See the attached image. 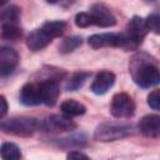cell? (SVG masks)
Listing matches in <instances>:
<instances>
[{
  "label": "cell",
  "mask_w": 160,
  "mask_h": 160,
  "mask_svg": "<svg viewBox=\"0 0 160 160\" xmlns=\"http://www.w3.org/2000/svg\"><path fill=\"white\" fill-rule=\"evenodd\" d=\"M0 154L4 160H18L21 158V151L14 142H4L1 145Z\"/></svg>",
  "instance_id": "16"
},
{
  "label": "cell",
  "mask_w": 160,
  "mask_h": 160,
  "mask_svg": "<svg viewBox=\"0 0 160 160\" xmlns=\"http://www.w3.org/2000/svg\"><path fill=\"white\" fill-rule=\"evenodd\" d=\"M6 1H8V0H0V5H4Z\"/></svg>",
  "instance_id": "28"
},
{
  "label": "cell",
  "mask_w": 160,
  "mask_h": 160,
  "mask_svg": "<svg viewBox=\"0 0 160 160\" xmlns=\"http://www.w3.org/2000/svg\"><path fill=\"white\" fill-rule=\"evenodd\" d=\"M110 112L116 119L130 118L135 112V102L126 92H118L111 99Z\"/></svg>",
  "instance_id": "4"
},
{
  "label": "cell",
  "mask_w": 160,
  "mask_h": 160,
  "mask_svg": "<svg viewBox=\"0 0 160 160\" xmlns=\"http://www.w3.org/2000/svg\"><path fill=\"white\" fill-rule=\"evenodd\" d=\"M49 4H58V2H60L61 0H46Z\"/></svg>",
  "instance_id": "27"
},
{
  "label": "cell",
  "mask_w": 160,
  "mask_h": 160,
  "mask_svg": "<svg viewBox=\"0 0 160 160\" xmlns=\"http://www.w3.org/2000/svg\"><path fill=\"white\" fill-rule=\"evenodd\" d=\"M139 130L146 138H159L160 136V115L149 114L141 118L139 121Z\"/></svg>",
  "instance_id": "10"
},
{
  "label": "cell",
  "mask_w": 160,
  "mask_h": 160,
  "mask_svg": "<svg viewBox=\"0 0 160 160\" xmlns=\"http://www.w3.org/2000/svg\"><path fill=\"white\" fill-rule=\"evenodd\" d=\"M20 102L25 106H35L39 104H42L41 99V90L39 82H28L25 84L19 95Z\"/></svg>",
  "instance_id": "9"
},
{
  "label": "cell",
  "mask_w": 160,
  "mask_h": 160,
  "mask_svg": "<svg viewBox=\"0 0 160 160\" xmlns=\"http://www.w3.org/2000/svg\"><path fill=\"white\" fill-rule=\"evenodd\" d=\"M74 129H76V122L66 114H55L42 120V130L46 131H71Z\"/></svg>",
  "instance_id": "6"
},
{
  "label": "cell",
  "mask_w": 160,
  "mask_h": 160,
  "mask_svg": "<svg viewBox=\"0 0 160 160\" xmlns=\"http://www.w3.org/2000/svg\"><path fill=\"white\" fill-rule=\"evenodd\" d=\"M146 26L149 31H152L155 34H160V15L159 14H150L145 19Z\"/></svg>",
  "instance_id": "22"
},
{
  "label": "cell",
  "mask_w": 160,
  "mask_h": 160,
  "mask_svg": "<svg viewBox=\"0 0 160 160\" xmlns=\"http://www.w3.org/2000/svg\"><path fill=\"white\" fill-rule=\"evenodd\" d=\"M148 105L151 109L160 111V89H155L148 95Z\"/></svg>",
  "instance_id": "24"
},
{
  "label": "cell",
  "mask_w": 160,
  "mask_h": 160,
  "mask_svg": "<svg viewBox=\"0 0 160 160\" xmlns=\"http://www.w3.org/2000/svg\"><path fill=\"white\" fill-rule=\"evenodd\" d=\"M60 109L64 114L70 115V116H80V115L85 114V111H86L85 105L74 99H68V100L62 101L60 105Z\"/></svg>",
  "instance_id": "14"
},
{
  "label": "cell",
  "mask_w": 160,
  "mask_h": 160,
  "mask_svg": "<svg viewBox=\"0 0 160 160\" xmlns=\"http://www.w3.org/2000/svg\"><path fill=\"white\" fill-rule=\"evenodd\" d=\"M52 38L42 29H35L32 30L28 38H26V46L31 50V51H39L44 48H46L50 42H51Z\"/></svg>",
  "instance_id": "13"
},
{
  "label": "cell",
  "mask_w": 160,
  "mask_h": 160,
  "mask_svg": "<svg viewBox=\"0 0 160 160\" xmlns=\"http://www.w3.org/2000/svg\"><path fill=\"white\" fill-rule=\"evenodd\" d=\"M0 102H1V109H0V118L2 119L8 111V102H6V99L4 95L0 96Z\"/></svg>",
  "instance_id": "26"
},
{
  "label": "cell",
  "mask_w": 160,
  "mask_h": 160,
  "mask_svg": "<svg viewBox=\"0 0 160 160\" xmlns=\"http://www.w3.org/2000/svg\"><path fill=\"white\" fill-rule=\"evenodd\" d=\"M19 64V54L9 46L0 49V75L2 78L10 75Z\"/></svg>",
  "instance_id": "8"
},
{
  "label": "cell",
  "mask_w": 160,
  "mask_h": 160,
  "mask_svg": "<svg viewBox=\"0 0 160 160\" xmlns=\"http://www.w3.org/2000/svg\"><path fill=\"white\" fill-rule=\"evenodd\" d=\"M149 29L146 26V22H145V19L140 18V16H134L129 22H128V26H126V34L129 35V38L136 44L139 45L142 39L146 36Z\"/></svg>",
  "instance_id": "11"
},
{
  "label": "cell",
  "mask_w": 160,
  "mask_h": 160,
  "mask_svg": "<svg viewBox=\"0 0 160 160\" xmlns=\"http://www.w3.org/2000/svg\"><path fill=\"white\" fill-rule=\"evenodd\" d=\"M0 128L5 132H10L18 136H29L38 130H42V121L35 118L19 116L9 120H1Z\"/></svg>",
  "instance_id": "2"
},
{
  "label": "cell",
  "mask_w": 160,
  "mask_h": 160,
  "mask_svg": "<svg viewBox=\"0 0 160 160\" xmlns=\"http://www.w3.org/2000/svg\"><path fill=\"white\" fill-rule=\"evenodd\" d=\"M90 76H91V74L88 72V71H78V72H75L70 78V80L68 81L66 90H69V91H76V90H79L86 82V80Z\"/></svg>",
  "instance_id": "15"
},
{
  "label": "cell",
  "mask_w": 160,
  "mask_h": 160,
  "mask_svg": "<svg viewBox=\"0 0 160 160\" xmlns=\"http://www.w3.org/2000/svg\"><path fill=\"white\" fill-rule=\"evenodd\" d=\"M130 134H131L130 126L114 124V122H104L96 128L94 132V138L98 141H115Z\"/></svg>",
  "instance_id": "3"
},
{
  "label": "cell",
  "mask_w": 160,
  "mask_h": 160,
  "mask_svg": "<svg viewBox=\"0 0 160 160\" xmlns=\"http://www.w3.org/2000/svg\"><path fill=\"white\" fill-rule=\"evenodd\" d=\"M90 15L92 18V22L100 28H110L116 24V18L110 11L108 6L104 4H94L90 9Z\"/></svg>",
  "instance_id": "7"
},
{
  "label": "cell",
  "mask_w": 160,
  "mask_h": 160,
  "mask_svg": "<svg viewBox=\"0 0 160 160\" xmlns=\"http://www.w3.org/2000/svg\"><path fill=\"white\" fill-rule=\"evenodd\" d=\"M21 36V29L18 25L2 24L1 26V38L11 41H16Z\"/></svg>",
  "instance_id": "20"
},
{
  "label": "cell",
  "mask_w": 160,
  "mask_h": 160,
  "mask_svg": "<svg viewBox=\"0 0 160 160\" xmlns=\"http://www.w3.org/2000/svg\"><path fill=\"white\" fill-rule=\"evenodd\" d=\"M115 82V74L108 70H102L96 74L92 84H91V91L96 95H104L110 90V88Z\"/></svg>",
  "instance_id": "12"
},
{
  "label": "cell",
  "mask_w": 160,
  "mask_h": 160,
  "mask_svg": "<svg viewBox=\"0 0 160 160\" xmlns=\"http://www.w3.org/2000/svg\"><path fill=\"white\" fill-rule=\"evenodd\" d=\"M60 78L59 75L50 76L39 82L40 90H41L42 104H45L46 106H54L56 104V100L60 94V82H59Z\"/></svg>",
  "instance_id": "5"
},
{
  "label": "cell",
  "mask_w": 160,
  "mask_h": 160,
  "mask_svg": "<svg viewBox=\"0 0 160 160\" xmlns=\"http://www.w3.org/2000/svg\"><path fill=\"white\" fill-rule=\"evenodd\" d=\"M74 21H75V25L78 28H88L90 25H94L90 12H78L75 15V20Z\"/></svg>",
  "instance_id": "23"
},
{
  "label": "cell",
  "mask_w": 160,
  "mask_h": 160,
  "mask_svg": "<svg viewBox=\"0 0 160 160\" xmlns=\"http://www.w3.org/2000/svg\"><path fill=\"white\" fill-rule=\"evenodd\" d=\"M66 158L68 159H88V155H85L78 150H72L66 155Z\"/></svg>",
  "instance_id": "25"
},
{
  "label": "cell",
  "mask_w": 160,
  "mask_h": 160,
  "mask_svg": "<svg viewBox=\"0 0 160 160\" xmlns=\"http://www.w3.org/2000/svg\"><path fill=\"white\" fill-rule=\"evenodd\" d=\"M129 71L132 80L141 88H150L160 84V69L146 54H136L130 60Z\"/></svg>",
  "instance_id": "1"
},
{
  "label": "cell",
  "mask_w": 160,
  "mask_h": 160,
  "mask_svg": "<svg viewBox=\"0 0 160 160\" xmlns=\"http://www.w3.org/2000/svg\"><path fill=\"white\" fill-rule=\"evenodd\" d=\"M19 16H20V9L15 5H10L6 9L2 10L1 12V22L2 24H12V25H18L19 21Z\"/></svg>",
  "instance_id": "18"
},
{
  "label": "cell",
  "mask_w": 160,
  "mask_h": 160,
  "mask_svg": "<svg viewBox=\"0 0 160 160\" xmlns=\"http://www.w3.org/2000/svg\"><path fill=\"white\" fill-rule=\"evenodd\" d=\"M81 44H82V39L80 36H70V38H66L60 44L59 51L61 54H69V52L74 51L75 49H78Z\"/></svg>",
  "instance_id": "21"
},
{
  "label": "cell",
  "mask_w": 160,
  "mask_h": 160,
  "mask_svg": "<svg viewBox=\"0 0 160 160\" xmlns=\"http://www.w3.org/2000/svg\"><path fill=\"white\" fill-rule=\"evenodd\" d=\"M86 144V136L80 134V135H72L70 138H65V139H59L58 145L59 146H64L68 149L71 148H82Z\"/></svg>",
  "instance_id": "19"
},
{
  "label": "cell",
  "mask_w": 160,
  "mask_h": 160,
  "mask_svg": "<svg viewBox=\"0 0 160 160\" xmlns=\"http://www.w3.org/2000/svg\"><path fill=\"white\" fill-rule=\"evenodd\" d=\"M52 39L54 38H58V36H61L66 29V24L65 21H61V20H56V21H46L42 26H41Z\"/></svg>",
  "instance_id": "17"
}]
</instances>
